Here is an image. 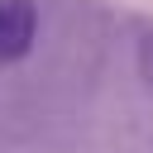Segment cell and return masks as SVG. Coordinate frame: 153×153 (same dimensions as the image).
I'll use <instances>...</instances> for the list:
<instances>
[{"instance_id":"6da1fadb","label":"cell","mask_w":153,"mask_h":153,"mask_svg":"<svg viewBox=\"0 0 153 153\" xmlns=\"http://www.w3.org/2000/svg\"><path fill=\"white\" fill-rule=\"evenodd\" d=\"M38 38V5L33 0H0V67L24 62Z\"/></svg>"},{"instance_id":"7a4b0ae2","label":"cell","mask_w":153,"mask_h":153,"mask_svg":"<svg viewBox=\"0 0 153 153\" xmlns=\"http://www.w3.org/2000/svg\"><path fill=\"white\" fill-rule=\"evenodd\" d=\"M139 76H143V86L153 91V29L139 33Z\"/></svg>"}]
</instances>
